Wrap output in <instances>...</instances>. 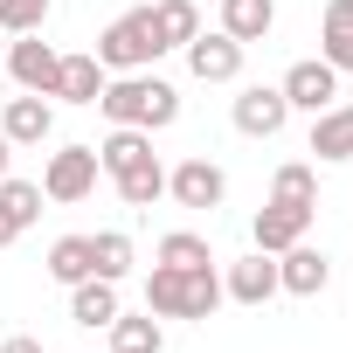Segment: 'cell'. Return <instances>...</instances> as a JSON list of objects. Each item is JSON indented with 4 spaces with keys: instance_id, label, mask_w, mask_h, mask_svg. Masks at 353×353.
<instances>
[{
    "instance_id": "obj_1",
    "label": "cell",
    "mask_w": 353,
    "mask_h": 353,
    "mask_svg": "<svg viewBox=\"0 0 353 353\" xmlns=\"http://www.w3.org/2000/svg\"><path fill=\"white\" fill-rule=\"evenodd\" d=\"M97 111L111 125H132V132H166L173 118H181V90H173L166 77H152V70H125V77H104Z\"/></svg>"
},
{
    "instance_id": "obj_2",
    "label": "cell",
    "mask_w": 353,
    "mask_h": 353,
    "mask_svg": "<svg viewBox=\"0 0 353 353\" xmlns=\"http://www.w3.org/2000/svg\"><path fill=\"white\" fill-rule=\"evenodd\" d=\"M215 305H222L215 263H201V270L152 263V277H145V312H152V319H215Z\"/></svg>"
},
{
    "instance_id": "obj_3",
    "label": "cell",
    "mask_w": 353,
    "mask_h": 353,
    "mask_svg": "<svg viewBox=\"0 0 353 353\" xmlns=\"http://www.w3.org/2000/svg\"><path fill=\"white\" fill-rule=\"evenodd\" d=\"M111 77H125V70H152L166 49H159V35H152V8H132V14H118L104 35H97V49H90Z\"/></svg>"
},
{
    "instance_id": "obj_4",
    "label": "cell",
    "mask_w": 353,
    "mask_h": 353,
    "mask_svg": "<svg viewBox=\"0 0 353 353\" xmlns=\"http://www.w3.org/2000/svg\"><path fill=\"white\" fill-rule=\"evenodd\" d=\"M312 215H319V201H284V194H270V201L256 208L250 236H256V250H263V256H284L291 243H305V236H312Z\"/></svg>"
},
{
    "instance_id": "obj_5",
    "label": "cell",
    "mask_w": 353,
    "mask_h": 353,
    "mask_svg": "<svg viewBox=\"0 0 353 353\" xmlns=\"http://www.w3.org/2000/svg\"><path fill=\"white\" fill-rule=\"evenodd\" d=\"M97 145H63V152H49V166H42V201H83L90 188H97Z\"/></svg>"
},
{
    "instance_id": "obj_6",
    "label": "cell",
    "mask_w": 353,
    "mask_h": 353,
    "mask_svg": "<svg viewBox=\"0 0 353 353\" xmlns=\"http://www.w3.org/2000/svg\"><path fill=\"white\" fill-rule=\"evenodd\" d=\"M8 77L21 83V90H35V97H56V70H63V49H49L42 42V28L35 35H8Z\"/></svg>"
},
{
    "instance_id": "obj_7",
    "label": "cell",
    "mask_w": 353,
    "mask_h": 353,
    "mask_svg": "<svg viewBox=\"0 0 353 353\" xmlns=\"http://www.w3.org/2000/svg\"><path fill=\"white\" fill-rule=\"evenodd\" d=\"M166 194L181 201V208H194V215H215L229 201V173L215 159H181V166L166 173Z\"/></svg>"
},
{
    "instance_id": "obj_8",
    "label": "cell",
    "mask_w": 353,
    "mask_h": 353,
    "mask_svg": "<svg viewBox=\"0 0 353 353\" xmlns=\"http://www.w3.org/2000/svg\"><path fill=\"white\" fill-rule=\"evenodd\" d=\"M277 90H284V104H291V111H312V118H319L325 104H339V70H332L325 56H305V63H291V70H284V83H277Z\"/></svg>"
},
{
    "instance_id": "obj_9",
    "label": "cell",
    "mask_w": 353,
    "mask_h": 353,
    "mask_svg": "<svg viewBox=\"0 0 353 353\" xmlns=\"http://www.w3.org/2000/svg\"><path fill=\"white\" fill-rule=\"evenodd\" d=\"M284 125H291L284 90H277V83H243V97H236V132H243V139H277Z\"/></svg>"
},
{
    "instance_id": "obj_10",
    "label": "cell",
    "mask_w": 353,
    "mask_h": 353,
    "mask_svg": "<svg viewBox=\"0 0 353 353\" xmlns=\"http://www.w3.org/2000/svg\"><path fill=\"white\" fill-rule=\"evenodd\" d=\"M188 70H194L201 83H236V77H243V42L222 35V28H215V35H194V42H188Z\"/></svg>"
},
{
    "instance_id": "obj_11",
    "label": "cell",
    "mask_w": 353,
    "mask_h": 353,
    "mask_svg": "<svg viewBox=\"0 0 353 353\" xmlns=\"http://www.w3.org/2000/svg\"><path fill=\"white\" fill-rule=\"evenodd\" d=\"M332 284V263H325V250H312V243H291L284 256H277V291H291V298H319Z\"/></svg>"
},
{
    "instance_id": "obj_12",
    "label": "cell",
    "mask_w": 353,
    "mask_h": 353,
    "mask_svg": "<svg viewBox=\"0 0 353 353\" xmlns=\"http://www.w3.org/2000/svg\"><path fill=\"white\" fill-rule=\"evenodd\" d=\"M222 298H236V305H270V298H277V256H263V250L236 256L229 277H222Z\"/></svg>"
},
{
    "instance_id": "obj_13",
    "label": "cell",
    "mask_w": 353,
    "mask_h": 353,
    "mask_svg": "<svg viewBox=\"0 0 353 353\" xmlns=\"http://www.w3.org/2000/svg\"><path fill=\"white\" fill-rule=\"evenodd\" d=\"M0 132H8V145H42L56 132V104L21 90V97H8V111H0Z\"/></svg>"
},
{
    "instance_id": "obj_14",
    "label": "cell",
    "mask_w": 353,
    "mask_h": 353,
    "mask_svg": "<svg viewBox=\"0 0 353 353\" xmlns=\"http://www.w3.org/2000/svg\"><path fill=\"white\" fill-rule=\"evenodd\" d=\"M35 215H42V181H14L8 173V181H0V250L21 243Z\"/></svg>"
},
{
    "instance_id": "obj_15",
    "label": "cell",
    "mask_w": 353,
    "mask_h": 353,
    "mask_svg": "<svg viewBox=\"0 0 353 353\" xmlns=\"http://www.w3.org/2000/svg\"><path fill=\"white\" fill-rule=\"evenodd\" d=\"M319 56L339 77L353 70V0H325V14H319Z\"/></svg>"
},
{
    "instance_id": "obj_16",
    "label": "cell",
    "mask_w": 353,
    "mask_h": 353,
    "mask_svg": "<svg viewBox=\"0 0 353 353\" xmlns=\"http://www.w3.org/2000/svg\"><path fill=\"white\" fill-rule=\"evenodd\" d=\"M118 312H125V305H118V284H111V277H83V284H70V319H77V325L97 332V325H111Z\"/></svg>"
},
{
    "instance_id": "obj_17",
    "label": "cell",
    "mask_w": 353,
    "mask_h": 353,
    "mask_svg": "<svg viewBox=\"0 0 353 353\" xmlns=\"http://www.w3.org/2000/svg\"><path fill=\"white\" fill-rule=\"evenodd\" d=\"M312 152H319L325 166L353 159V104H325V111L312 118Z\"/></svg>"
},
{
    "instance_id": "obj_18",
    "label": "cell",
    "mask_w": 353,
    "mask_h": 353,
    "mask_svg": "<svg viewBox=\"0 0 353 353\" xmlns=\"http://www.w3.org/2000/svg\"><path fill=\"white\" fill-rule=\"evenodd\" d=\"M104 77H111V70H104L97 56H63L56 97H63V104H97V97H104Z\"/></svg>"
},
{
    "instance_id": "obj_19",
    "label": "cell",
    "mask_w": 353,
    "mask_h": 353,
    "mask_svg": "<svg viewBox=\"0 0 353 353\" xmlns=\"http://www.w3.org/2000/svg\"><path fill=\"white\" fill-rule=\"evenodd\" d=\"M277 28V0H222V35H236L243 49L263 42Z\"/></svg>"
},
{
    "instance_id": "obj_20",
    "label": "cell",
    "mask_w": 353,
    "mask_h": 353,
    "mask_svg": "<svg viewBox=\"0 0 353 353\" xmlns=\"http://www.w3.org/2000/svg\"><path fill=\"white\" fill-rule=\"evenodd\" d=\"M139 159H152V132H132V125H111V132H104V145H97V166H104L111 181H118V173H132Z\"/></svg>"
},
{
    "instance_id": "obj_21",
    "label": "cell",
    "mask_w": 353,
    "mask_h": 353,
    "mask_svg": "<svg viewBox=\"0 0 353 353\" xmlns=\"http://www.w3.org/2000/svg\"><path fill=\"white\" fill-rule=\"evenodd\" d=\"M104 332H111V353H159L166 346V325L152 312H118Z\"/></svg>"
},
{
    "instance_id": "obj_22",
    "label": "cell",
    "mask_w": 353,
    "mask_h": 353,
    "mask_svg": "<svg viewBox=\"0 0 353 353\" xmlns=\"http://www.w3.org/2000/svg\"><path fill=\"white\" fill-rule=\"evenodd\" d=\"M152 35H159V49H188L201 35V8L194 0H159L152 8Z\"/></svg>"
},
{
    "instance_id": "obj_23",
    "label": "cell",
    "mask_w": 353,
    "mask_h": 353,
    "mask_svg": "<svg viewBox=\"0 0 353 353\" xmlns=\"http://www.w3.org/2000/svg\"><path fill=\"white\" fill-rule=\"evenodd\" d=\"M111 188H118V201H125V208H152V201L166 194V166H159V152H152V159H139L132 173H118Z\"/></svg>"
},
{
    "instance_id": "obj_24",
    "label": "cell",
    "mask_w": 353,
    "mask_h": 353,
    "mask_svg": "<svg viewBox=\"0 0 353 353\" xmlns=\"http://www.w3.org/2000/svg\"><path fill=\"white\" fill-rule=\"evenodd\" d=\"M49 277H56V284H83V277H97V263H90V236H56V243H49Z\"/></svg>"
},
{
    "instance_id": "obj_25",
    "label": "cell",
    "mask_w": 353,
    "mask_h": 353,
    "mask_svg": "<svg viewBox=\"0 0 353 353\" xmlns=\"http://www.w3.org/2000/svg\"><path fill=\"white\" fill-rule=\"evenodd\" d=\"M152 263L201 270V263H215V250H208V236H194V229H166V236H159V250H152Z\"/></svg>"
},
{
    "instance_id": "obj_26",
    "label": "cell",
    "mask_w": 353,
    "mask_h": 353,
    "mask_svg": "<svg viewBox=\"0 0 353 353\" xmlns=\"http://www.w3.org/2000/svg\"><path fill=\"white\" fill-rule=\"evenodd\" d=\"M90 263H97V277H111V284H125V270H132V236H118V229H104V236H90Z\"/></svg>"
},
{
    "instance_id": "obj_27",
    "label": "cell",
    "mask_w": 353,
    "mask_h": 353,
    "mask_svg": "<svg viewBox=\"0 0 353 353\" xmlns=\"http://www.w3.org/2000/svg\"><path fill=\"white\" fill-rule=\"evenodd\" d=\"M270 194H284V201H319V166L284 159V166H277V181H270Z\"/></svg>"
},
{
    "instance_id": "obj_28",
    "label": "cell",
    "mask_w": 353,
    "mask_h": 353,
    "mask_svg": "<svg viewBox=\"0 0 353 353\" xmlns=\"http://www.w3.org/2000/svg\"><path fill=\"white\" fill-rule=\"evenodd\" d=\"M49 8H56V0H0V28H8V35H35L49 21Z\"/></svg>"
},
{
    "instance_id": "obj_29",
    "label": "cell",
    "mask_w": 353,
    "mask_h": 353,
    "mask_svg": "<svg viewBox=\"0 0 353 353\" xmlns=\"http://www.w3.org/2000/svg\"><path fill=\"white\" fill-rule=\"evenodd\" d=\"M0 353H49L35 332H14V339H0Z\"/></svg>"
},
{
    "instance_id": "obj_30",
    "label": "cell",
    "mask_w": 353,
    "mask_h": 353,
    "mask_svg": "<svg viewBox=\"0 0 353 353\" xmlns=\"http://www.w3.org/2000/svg\"><path fill=\"white\" fill-rule=\"evenodd\" d=\"M8 166H14V145H8V132H0V181H8Z\"/></svg>"
},
{
    "instance_id": "obj_31",
    "label": "cell",
    "mask_w": 353,
    "mask_h": 353,
    "mask_svg": "<svg viewBox=\"0 0 353 353\" xmlns=\"http://www.w3.org/2000/svg\"><path fill=\"white\" fill-rule=\"evenodd\" d=\"M0 56H8V28H0Z\"/></svg>"
}]
</instances>
